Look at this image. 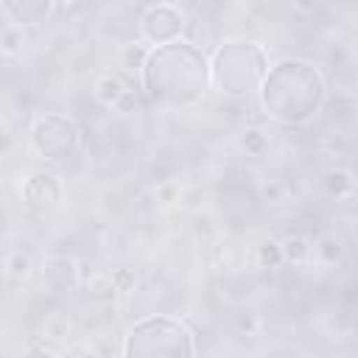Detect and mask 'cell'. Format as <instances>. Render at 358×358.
<instances>
[{"label":"cell","mask_w":358,"mask_h":358,"mask_svg":"<svg viewBox=\"0 0 358 358\" xmlns=\"http://www.w3.org/2000/svg\"><path fill=\"white\" fill-rule=\"evenodd\" d=\"M255 260L260 268H280L285 263V255H282V243L277 241H263L255 252Z\"/></svg>","instance_id":"cell-11"},{"label":"cell","mask_w":358,"mask_h":358,"mask_svg":"<svg viewBox=\"0 0 358 358\" xmlns=\"http://www.w3.org/2000/svg\"><path fill=\"white\" fill-rule=\"evenodd\" d=\"M257 193H260V199H263L266 204H282V201L288 199V187H285V182H280V179H266V182H260Z\"/></svg>","instance_id":"cell-17"},{"label":"cell","mask_w":358,"mask_h":358,"mask_svg":"<svg viewBox=\"0 0 358 358\" xmlns=\"http://www.w3.org/2000/svg\"><path fill=\"white\" fill-rule=\"evenodd\" d=\"M112 277H115L117 291H129V288L134 285V274H131L129 268H117V271H112Z\"/></svg>","instance_id":"cell-19"},{"label":"cell","mask_w":358,"mask_h":358,"mask_svg":"<svg viewBox=\"0 0 358 358\" xmlns=\"http://www.w3.org/2000/svg\"><path fill=\"white\" fill-rule=\"evenodd\" d=\"M241 148H243L249 157H263V154L268 151V137H266V131H260V129H243V134H241Z\"/></svg>","instance_id":"cell-13"},{"label":"cell","mask_w":358,"mask_h":358,"mask_svg":"<svg viewBox=\"0 0 358 358\" xmlns=\"http://www.w3.org/2000/svg\"><path fill=\"white\" fill-rule=\"evenodd\" d=\"M148 42H131V45H126L123 48V53H120V62H123V67H129V70H143L145 64H148Z\"/></svg>","instance_id":"cell-12"},{"label":"cell","mask_w":358,"mask_h":358,"mask_svg":"<svg viewBox=\"0 0 358 358\" xmlns=\"http://www.w3.org/2000/svg\"><path fill=\"white\" fill-rule=\"evenodd\" d=\"M182 199V187H179V182H173V179H162V182H157V187H154V201L159 204V207H171V204H176Z\"/></svg>","instance_id":"cell-16"},{"label":"cell","mask_w":358,"mask_h":358,"mask_svg":"<svg viewBox=\"0 0 358 358\" xmlns=\"http://www.w3.org/2000/svg\"><path fill=\"white\" fill-rule=\"evenodd\" d=\"M42 280L53 288V291H64L78 285V268L76 260L67 255H50L42 260Z\"/></svg>","instance_id":"cell-5"},{"label":"cell","mask_w":358,"mask_h":358,"mask_svg":"<svg viewBox=\"0 0 358 358\" xmlns=\"http://www.w3.org/2000/svg\"><path fill=\"white\" fill-rule=\"evenodd\" d=\"M238 330L246 333V336H255V333L260 330V319H257L255 313H241V316H238Z\"/></svg>","instance_id":"cell-18"},{"label":"cell","mask_w":358,"mask_h":358,"mask_svg":"<svg viewBox=\"0 0 358 358\" xmlns=\"http://www.w3.org/2000/svg\"><path fill=\"white\" fill-rule=\"evenodd\" d=\"M3 268H6V277H11V280L22 282V280H28V277H31L34 263H31V257H28L22 249H11V252L6 255Z\"/></svg>","instance_id":"cell-10"},{"label":"cell","mask_w":358,"mask_h":358,"mask_svg":"<svg viewBox=\"0 0 358 358\" xmlns=\"http://www.w3.org/2000/svg\"><path fill=\"white\" fill-rule=\"evenodd\" d=\"M64 190H62V182L56 173H48V171H36L31 173L25 182H22V199L25 204L31 207H59Z\"/></svg>","instance_id":"cell-4"},{"label":"cell","mask_w":358,"mask_h":358,"mask_svg":"<svg viewBox=\"0 0 358 358\" xmlns=\"http://www.w3.org/2000/svg\"><path fill=\"white\" fill-rule=\"evenodd\" d=\"M182 25H185L182 14L171 3H157L143 14V22H140L143 42H148V45L171 42V39H176L182 34Z\"/></svg>","instance_id":"cell-2"},{"label":"cell","mask_w":358,"mask_h":358,"mask_svg":"<svg viewBox=\"0 0 358 358\" xmlns=\"http://www.w3.org/2000/svg\"><path fill=\"white\" fill-rule=\"evenodd\" d=\"M322 185H324V190H327L330 196H336V199H347V196H352V190H355V179H352L344 168H330V171H324Z\"/></svg>","instance_id":"cell-8"},{"label":"cell","mask_w":358,"mask_h":358,"mask_svg":"<svg viewBox=\"0 0 358 358\" xmlns=\"http://www.w3.org/2000/svg\"><path fill=\"white\" fill-rule=\"evenodd\" d=\"M112 3H120L123 6V3H131V0H112Z\"/></svg>","instance_id":"cell-21"},{"label":"cell","mask_w":358,"mask_h":358,"mask_svg":"<svg viewBox=\"0 0 358 358\" xmlns=\"http://www.w3.org/2000/svg\"><path fill=\"white\" fill-rule=\"evenodd\" d=\"M22 45H25V31H22V25L6 22V28H3V53H6V56H14V53L22 50Z\"/></svg>","instance_id":"cell-15"},{"label":"cell","mask_w":358,"mask_h":358,"mask_svg":"<svg viewBox=\"0 0 358 358\" xmlns=\"http://www.w3.org/2000/svg\"><path fill=\"white\" fill-rule=\"evenodd\" d=\"M341 255H344V246H341V241H338L336 235H322V238L313 243V260L322 263V266L338 263Z\"/></svg>","instance_id":"cell-9"},{"label":"cell","mask_w":358,"mask_h":358,"mask_svg":"<svg viewBox=\"0 0 358 358\" xmlns=\"http://www.w3.org/2000/svg\"><path fill=\"white\" fill-rule=\"evenodd\" d=\"M316 3H319V0H294V6H296L299 11H313Z\"/></svg>","instance_id":"cell-20"},{"label":"cell","mask_w":358,"mask_h":358,"mask_svg":"<svg viewBox=\"0 0 358 358\" xmlns=\"http://www.w3.org/2000/svg\"><path fill=\"white\" fill-rule=\"evenodd\" d=\"M282 243V255H285V263H294V266H305L313 260V241L302 232H294L288 235Z\"/></svg>","instance_id":"cell-6"},{"label":"cell","mask_w":358,"mask_h":358,"mask_svg":"<svg viewBox=\"0 0 358 358\" xmlns=\"http://www.w3.org/2000/svg\"><path fill=\"white\" fill-rule=\"evenodd\" d=\"M84 288H87V294H90L92 299H98V302H109V299H115V294H117L115 277H112L109 271H92V274L84 280Z\"/></svg>","instance_id":"cell-7"},{"label":"cell","mask_w":358,"mask_h":358,"mask_svg":"<svg viewBox=\"0 0 358 358\" xmlns=\"http://www.w3.org/2000/svg\"><path fill=\"white\" fill-rule=\"evenodd\" d=\"M95 98H98L103 106L115 109L117 115H131V112L137 109L134 92H131L129 84H126L120 76H115V73H101V76L95 78Z\"/></svg>","instance_id":"cell-3"},{"label":"cell","mask_w":358,"mask_h":358,"mask_svg":"<svg viewBox=\"0 0 358 358\" xmlns=\"http://www.w3.org/2000/svg\"><path fill=\"white\" fill-rule=\"evenodd\" d=\"M42 336H48L50 341H64V338H70L73 336V322L67 319V316H62V313H56V316H50L48 322H45V327H42Z\"/></svg>","instance_id":"cell-14"},{"label":"cell","mask_w":358,"mask_h":358,"mask_svg":"<svg viewBox=\"0 0 358 358\" xmlns=\"http://www.w3.org/2000/svg\"><path fill=\"white\" fill-rule=\"evenodd\" d=\"M31 145L42 159H62L76 151L78 145V129L73 120L59 115H42L31 126Z\"/></svg>","instance_id":"cell-1"}]
</instances>
